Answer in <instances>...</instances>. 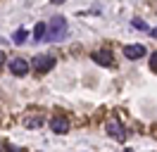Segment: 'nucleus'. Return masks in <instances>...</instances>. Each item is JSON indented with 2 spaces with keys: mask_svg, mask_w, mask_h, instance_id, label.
Returning a JSON list of instances; mask_svg holds the SVG:
<instances>
[{
  "mask_svg": "<svg viewBox=\"0 0 157 152\" xmlns=\"http://www.w3.org/2000/svg\"><path fill=\"white\" fill-rule=\"evenodd\" d=\"M52 2H57V5H59V2H64V0H52Z\"/></svg>",
  "mask_w": 157,
  "mask_h": 152,
  "instance_id": "obj_16",
  "label": "nucleus"
},
{
  "mask_svg": "<svg viewBox=\"0 0 157 152\" xmlns=\"http://www.w3.org/2000/svg\"><path fill=\"white\" fill-rule=\"evenodd\" d=\"M150 69H152V71H157V52L150 57Z\"/></svg>",
  "mask_w": 157,
  "mask_h": 152,
  "instance_id": "obj_12",
  "label": "nucleus"
},
{
  "mask_svg": "<svg viewBox=\"0 0 157 152\" xmlns=\"http://www.w3.org/2000/svg\"><path fill=\"white\" fill-rule=\"evenodd\" d=\"M31 66H33L38 74H48L50 69L55 66V57H52V55H36V57H33V62H31Z\"/></svg>",
  "mask_w": 157,
  "mask_h": 152,
  "instance_id": "obj_2",
  "label": "nucleus"
},
{
  "mask_svg": "<svg viewBox=\"0 0 157 152\" xmlns=\"http://www.w3.org/2000/svg\"><path fill=\"white\" fill-rule=\"evenodd\" d=\"M124 57L128 59H140V57H145V45H124Z\"/></svg>",
  "mask_w": 157,
  "mask_h": 152,
  "instance_id": "obj_8",
  "label": "nucleus"
},
{
  "mask_svg": "<svg viewBox=\"0 0 157 152\" xmlns=\"http://www.w3.org/2000/svg\"><path fill=\"white\" fill-rule=\"evenodd\" d=\"M26 36H29V33H26V28H17V31H14V36H12V43H14V45H21V43L26 40Z\"/></svg>",
  "mask_w": 157,
  "mask_h": 152,
  "instance_id": "obj_10",
  "label": "nucleus"
},
{
  "mask_svg": "<svg viewBox=\"0 0 157 152\" xmlns=\"http://www.w3.org/2000/svg\"><path fill=\"white\" fill-rule=\"evenodd\" d=\"M131 26L133 28H138V31H145V21H143V19H133V21H131Z\"/></svg>",
  "mask_w": 157,
  "mask_h": 152,
  "instance_id": "obj_11",
  "label": "nucleus"
},
{
  "mask_svg": "<svg viewBox=\"0 0 157 152\" xmlns=\"http://www.w3.org/2000/svg\"><path fill=\"white\" fill-rule=\"evenodd\" d=\"M93 62L100 66H112L114 64V59H112V52L109 50H95L93 52Z\"/></svg>",
  "mask_w": 157,
  "mask_h": 152,
  "instance_id": "obj_6",
  "label": "nucleus"
},
{
  "mask_svg": "<svg viewBox=\"0 0 157 152\" xmlns=\"http://www.w3.org/2000/svg\"><path fill=\"white\" fill-rule=\"evenodd\" d=\"M150 33H152V38H157V28H152V31H150Z\"/></svg>",
  "mask_w": 157,
  "mask_h": 152,
  "instance_id": "obj_15",
  "label": "nucleus"
},
{
  "mask_svg": "<svg viewBox=\"0 0 157 152\" xmlns=\"http://www.w3.org/2000/svg\"><path fill=\"white\" fill-rule=\"evenodd\" d=\"M7 152H21V150H17V147H7Z\"/></svg>",
  "mask_w": 157,
  "mask_h": 152,
  "instance_id": "obj_14",
  "label": "nucleus"
},
{
  "mask_svg": "<svg viewBox=\"0 0 157 152\" xmlns=\"http://www.w3.org/2000/svg\"><path fill=\"white\" fill-rule=\"evenodd\" d=\"M33 36H36V40H48V24L38 21L36 28H33Z\"/></svg>",
  "mask_w": 157,
  "mask_h": 152,
  "instance_id": "obj_9",
  "label": "nucleus"
},
{
  "mask_svg": "<svg viewBox=\"0 0 157 152\" xmlns=\"http://www.w3.org/2000/svg\"><path fill=\"white\" fill-rule=\"evenodd\" d=\"M69 33V26H67V19L64 17H52L48 24V40H64Z\"/></svg>",
  "mask_w": 157,
  "mask_h": 152,
  "instance_id": "obj_1",
  "label": "nucleus"
},
{
  "mask_svg": "<svg viewBox=\"0 0 157 152\" xmlns=\"http://www.w3.org/2000/svg\"><path fill=\"white\" fill-rule=\"evenodd\" d=\"M2 62H5V52L0 50V66H2Z\"/></svg>",
  "mask_w": 157,
  "mask_h": 152,
  "instance_id": "obj_13",
  "label": "nucleus"
},
{
  "mask_svg": "<svg viewBox=\"0 0 157 152\" xmlns=\"http://www.w3.org/2000/svg\"><path fill=\"white\" fill-rule=\"evenodd\" d=\"M105 128H107V133L112 135V138H117V140H126V131H124L121 121H117V119H109V121L105 124Z\"/></svg>",
  "mask_w": 157,
  "mask_h": 152,
  "instance_id": "obj_3",
  "label": "nucleus"
},
{
  "mask_svg": "<svg viewBox=\"0 0 157 152\" xmlns=\"http://www.w3.org/2000/svg\"><path fill=\"white\" fill-rule=\"evenodd\" d=\"M21 124H24L26 128H40V126L45 124V116L38 114V112H29L26 116H24V121H21Z\"/></svg>",
  "mask_w": 157,
  "mask_h": 152,
  "instance_id": "obj_5",
  "label": "nucleus"
},
{
  "mask_svg": "<svg viewBox=\"0 0 157 152\" xmlns=\"http://www.w3.org/2000/svg\"><path fill=\"white\" fill-rule=\"evenodd\" d=\"M50 128H52V133H67L69 131V119L62 116V114H57V116L50 121Z\"/></svg>",
  "mask_w": 157,
  "mask_h": 152,
  "instance_id": "obj_7",
  "label": "nucleus"
},
{
  "mask_svg": "<svg viewBox=\"0 0 157 152\" xmlns=\"http://www.w3.org/2000/svg\"><path fill=\"white\" fill-rule=\"evenodd\" d=\"M10 71L14 76H26V71H29V62H26L24 57H14V59H10Z\"/></svg>",
  "mask_w": 157,
  "mask_h": 152,
  "instance_id": "obj_4",
  "label": "nucleus"
}]
</instances>
